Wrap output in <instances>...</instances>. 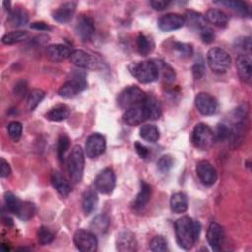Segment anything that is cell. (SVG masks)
Segmentation results:
<instances>
[{
  "label": "cell",
  "mask_w": 252,
  "mask_h": 252,
  "mask_svg": "<svg viewBox=\"0 0 252 252\" xmlns=\"http://www.w3.org/2000/svg\"><path fill=\"white\" fill-rule=\"evenodd\" d=\"M174 229L178 245L185 250L191 249L196 242L193 230V220L188 216L179 218L175 221Z\"/></svg>",
  "instance_id": "2"
},
{
  "label": "cell",
  "mask_w": 252,
  "mask_h": 252,
  "mask_svg": "<svg viewBox=\"0 0 252 252\" xmlns=\"http://www.w3.org/2000/svg\"><path fill=\"white\" fill-rule=\"evenodd\" d=\"M70 108L66 104H57L54 107L50 108L46 114L45 117L49 121L53 122H60L65 119H67L70 115Z\"/></svg>",
  "instance_id": "26"
},
{
  "label": "cell",
  "mask_w": 252,
  "mask_h": 252,
  "mask_svg": "<svg viewBox=\"0 0 252 252\" xmlns=\"http://www.w3.org/2000/svg\"><path fill=\"white\" fill-rule=\"evenodd\" d=\"M216 3L229 7L230 9L236 11L237 13L241 14L242 16L250 15L249 8L245 2H242V1H220V2H216Z\"/></svg>",
  "instance_id": "37"
},
{
  "label": "cell",
  "mask_w": 252,
  "mask_h": 252,
  "mask_svg": "<svg viewBox=\"0 0 252 252\" xmlns=\"http://www.w3.org/2000/svg\"><path fill=\"white\" fill-rule=\"evenodd\" d=\"M36 212V207L32 202H22L20 211L18 213V217L23 220H29L32 219Z\"/></svg>",
  "instance_id": "38"
},
{
  "label": "cell",
  "mask_w": 252,
  "mask_h": 252,
  "mask_svg": "<svg viewBox=\"0 0 252 252\" xmlns=\"http://www.w3.org/2000/svg\"><path fill=\"white\" fill-rule=\"evenodd\" d=\"M207 62L214 73L223 74L230 68L231 57L224 49L216 46L208 50Z\"/></svg>",
  "instance_id": "3"
},
{
  "label": "cell",
  "mask_w": 252,
  "mask_h": 252,
  "mask_svg": "<svg viewBox=\"0 0 252 252\" xmlns=\"http://www.w3.org/2000/svg\"><path fill=\"white\" fill-rule=\"evenodd\" d=\"M148 119V113L143 103L127 109L123 114V121L130 126L140 125Z\"/></svg>",
  "instance_id": "17"
},
{
  "label": "cell",
  "mask_w": 252,
  "mask_h": 252,
  "mask_svg": "<svg viewBox=\"0 0 252 252\" xmlns=\"http://www.w3.org/2000/svg\"><path fill=\"white\" fill-rule=\"evenodd\" d=\"M196 173L198 178L204 185L211 186L217 181V170L213 166V164L207 160H201L197 163Z\"/></svg>",
  "instance_id": "14"
},
{
  "label": "cell",
  "mask_w": 252,
  "mask_h": 252,
  "mask_svg": "<svg viewBox=\"0 0 252 252\" xmlns=\"http://www.w3.org/2000/svg\"><path fill=\"white\" fill-rule=\"evenodd\" d=\"M98 203V197L94 190L88 189L84 192L82 198V208L86 215H90L94 210H95Z\"/></svg>",
  "instance_id": "27"
},
{
  "label": "cell",
  "mask_w": 252,
  "mask_h": 252,
  "mask_svg": "<svg viewBox=\"0 0 252 252\" xmlns=\"http://www.w3.org/2000/svg\"><path fill=\"white\" fill-rule=\"evenodd\" d=\"M143 104L147 110L149 119L158 120L160 118L162 114V107L157 97L152 94H147Z\"/></svg>",
  "instance_id": "24"
},
{
  "label": "cell",
  "mask_w": 252,
  "mask_h": 252,
  "mask_svg": "<svg viewBox=\"0 0 252 252\" xmlns=\"http://www.w3.org/2000/svg\"><path fill=\"white\" fill-rule=\"evenodd\" d=\"M158 68V72H159V76H161L163 78L164 81H166L167 83H171L175 80V72L173 70V68H171L166 62L159 60V59H155Z\"/></svg>",
  "instance_id": "35"
},
{
  "label": "cell",
  "mask_w": 252,
  "mask_h": 252,
  "mask_svg": "<svg viewBox=\"0 0 252 252\" xmlns=\"http://www.w3.org/2000/svg\"><path fill=\"white\" fill-rule=\"evenodd\" d=\"M87 88L85 75L77 73L72 79L65 82L58 90V94L64 98H72Z\"/></svg>",
  "instance_id": "7"
},
{
  "label": "cell",
  "mask_w": 252,
  "mask_h": 252,
  "mask_svg": "<svg viewBox=\"0 0 252 252\" xmlns=\"http://www.w3.org/2000/svg\"><path fill=\"white\" fill-rule=\"evenodd\" d=\"M27 83L25 81H20L14 87V94L19 97H23L27 94Z\"/></svg>",
  "instance_id": "49"
},
{
  "label": "cell",
  "mask_w": 252,
  "mask_h": 252,
  "mask_svg": "<svg viewBox=\"0 0 252 252\" xmlns=\"http://www.w3.org/2000/svg\"><path fill=\"white\" fill-rule=\"evenodd\" d=\"M70 148V139L67 135L61 134L57 141V157L60 162L64 161V157Z\"/></svg>",
  "instance_id": "39"
},
{
  "label": "cell",
  "mask_w": 252,
  "mask_h": 252,
  "mask_svg": "<svg viewBox=\"0 0 252 252\" xmlns=\"http://www.w3.org/2000/svg\"><path fill=\"white\" fill-rule=\"evenodd\" d=\"M152 196V187L149 183L144 180L140 182V191L137 194L134 202H133V209L136 212L143 211L146 206L148 205Z\"/></svg>",
  "instance_id": "19"
},
{
  "label": "cell",
  "mask_w": 252,
  "mask_h": 252,
  "mask_svg": "<svg viewBox=\"0 0 252 252\" xmlns=\"http://www.w3.org/2000/svg\"><path fill=\"white\" fill-rule=\"evenodd\" d=\"M11 166L8 163V161H6L3 158H1L0 159V176L2 178L8 177L11 174Z\"/></svg>",
  "instance_id": "50"
},
{
  "label": "cell",
  "mask_w": 252,
  "mask_h": 252,
  "mask_svg": "<svg viewBox=\"0 0 252 252\" xmlns=\"http://www.w3.org/2000/svg\"><path fill=\"white\" fill-rule=\"evenodd\" d=\"M159 130L156 125L146 124L140 128V137L151 143H155L159 139Z\"/></svg>",
  "instance_id": "33"
},
{
  "label": "cell",
  "mask_w": 252,
  "mask_h": 252,
  "mask_svg": "<svg viewBox=\"0 0 252 252\" xmlns=\"http://www.w3.org/2000/svg\"><path fill=\"white\" fill-rule=\"evenodd\" d=\"M69 59L75 66L84 69H97L100 64L94 56L81 49L72 50Z\"/></svg>",
  "instance_id": "12"
},
{
  "label": "cell",
  "mask_w": 252,
  "mask_h": 252,
  "mask_svg": "<svg viewBox=\"0 0 252 252\" xmlns=\"http://www.w3.org/2000/svg\"><path fill=\"white\" fill-rule=\"evenodd\" d=\"M30 27L32 29H34V30H38V31H48V30H51V27L46 24L45 22H42V21H39V22H33L30 25Z\"/></svg>",
  "instance_id": "53"
},
{
  "label": "cell",
  "mask_w": 252,
  "mask_h": 252,
  "mask_svg": "<svg viewBox=\"0 0 252 252\" xmlns=\"http://www.w3.org/2000/svg\"><path fill=\"white\" fill-rule=\"evenodd\" d=\"M185 18L177 13H168L158 20V28L163 32H171L182 28L185 25Z\"/></svg>",
  "instance_id": "16"
},
{
  "label": "cell",
  "mask_w": 252,
  "mask_h": 252,
  "mask_svg": "<svg viewBox=\"0 0 252 252\" xmlns=\"http://www.w3.org/2000/svg\"><path fill=\"white\" fill-rule=\"evenodd\" d=\"M22 132H23V126L21 122L12 121L8 124V134L13 141L18 142L22 137Z\"/></svg>",
  "instance_id": "44"
},
{
  "label": "cell",
  "mask_w": 252,
  "mask_h": 252,
  "mask_svg": "<svg viewBox=\"0 0 252 252\" xmlns=\"http://www.w3.org/2000/svg\"><path fill=\"white\" fill-rule=\"evenodd\" d=\"M170 4V1H164V0H154L150 2V5L154 10L157 11H162L167 8V6Z\"/></svg>",
  "instance_id": "51"
},
{
  "label": "cell",
  "mask_w": 252,
  "mask_h": 252,
  "mask_svg": "<svg viewBox=\"0 0 252 252\" xmlns=\"http://www.w3.org/2000/svg\"><path fill=\"white\" fill-rule=\"evenodd\" d=\"M134 147H135V150H136L137 154L139 155V157H140L141 158L145 159V158H147L149 157L150 152H149L148 148H146L144 145H142V144L139 143V142H136V143L134 144Z\"/></svg>",
  "instance_id": "52"
},
{
  "label": "cell",
  "mask_w": 252,
  "mask_h": 252,
  "mask_svg": "<svg viewBox=\"0 0 252 252\" xmlns=\"http://www.w3.org/2000/svg\"><path fill=\"white\" fill-rule=\"evenodd\" d=\"M136 46L138 52L142 56H147L149 53H151L155 47L154 41L145 33L140 32L136 38Z\"/></svg>",
  "instance_id": "32"
},
{
  "label": "cell",
  "mask_w": 252,
  "mask_h": 252,
  "mask_svg": "<svg viewBox=\"0 0 252 252\" xmlns=\"http://www.w3.org/2000/svg\"><path fill=\"white\" fill-rule=\"evenodd\" d=\"M204 19L219 28H224L228 24V16L223 11L216 8L209 9L205 14Z\"/></svg>",
  "instance_id": "25"
},
{
  "label": "cell",
  "mask_w": 252,
  "mask_h": 252,
  "mask_svg": "<svg viewBox=\"0 0 252 252\" xmlns=\"http://www.w3.org/2000/svg\"><path fill=\"white\" fill-rule=\"evenodd\" d=\"M76 12V4L74 2H67L60 5L52 14L53 19L61 24L68 23L72 20Z\"/></svg>",
  "instance_id": "22"
},
{
  "label": "cell",
  "mask_w": 252,
  "mask_h": 252,
  "mask_svg": "<svg viewBox=\"0 0 252 252\" xmlns=\"http://www.w3.org/2000/svg\"><path fill=\"white\" fill-rule=\"evenodd\" d=\"M50 181L53 188L57 191V193L62 197H67L71 191V185L69 181L58 171H52L50 176Z\"/></svg>",
  "instance_id": "23"
},
{
  "label": "cell",
  "mask_w": 252,
  "mask_h": 252,
  "mask_svg": "<svg viewBox=\"0 0 252 252\" xmlns=\"http://www.w3.org/2000/svg\"><path fill=\"white\" fill-rule=\"evenodd\" d=\"M195 105L202 115H213L218 110L217 99L206 92H200L195 96Z\"/></svg>",
  "instance_id": "11"
},
{
  "label": "cell",
  "mask_w": 252,
  "mask_h": 252,
  "mask_svg": "<svg viewBox=\"0 0 252 252\" xmlns=\"http://www.w3.org/2000/svg\"><path fill=\"white\" fill-rule=\"evenodd\" d=\"M110 226V219L107 215H97L91 222V231L94 234H104Z\"/></svg>",
  "instance_id": "28"
},
{
  "label": "cell",
  "mask_w": 252,
  "mask_h": 252,
  "mask_svg": "<svg viewBox=\"0 0 252 252\" xmlns=\"http://www.w3.org/2000/svg\"><path fill=\"white\" fill-rule=\"evenodd\" d=\"M85 166V155L81 146L75 145L68 157L67 170L71 180L78 183L82 180Z\"/></svg>",
  "instance_id": "4"
},
{
  "label": "cell",
  "mask_w": 252,
  "mask_h": 252,
  "mask_svg": "<svg viewBox=\"0 0 252 252\" xmlns=\"http://www.w3.org/2000/svg\"><path fill=\"white\" fill-rule=\"evenodd\" d=\"M238 76L240 79L246 83L251 81L252 67H251V57L249 54H240L236 58L235 63Z\"/></svg>",
  "instance_id": "20"
},
{
  "label": "cell",
  "mask_w": 252,
  "mask_h": 252,
  "mask_svg": "<svg viewBox=\"0 0 252 252\" xmlns=\"http://www.w3.org/2000/svg\"><path fill=\"white\" fill-rule=\"evenodd\" d=\"M146 93L136 85L124 88L117 96V104L122 109H129L131 107L140 105L146 98Z\"/></svg>",
  "instance_id": "5"
},
{
  "label": "cell",
  "mask_w": 252,
  "mask_h": 252,
  "mask_svg": "<svg viewBox=\"0 0 252 252\" xmlns=\"http://www.w3.org/2000/svg\"><path fill=\"white\" fill-rule=\"evenodd\" d=\"M8 21L13 27H21L28 23L29 14L23 8H15L9 12Z\"/></svg>",
  "instance_id": "30"
},
{
  "label": "cell",
  "mask_w": 252,
  "mask_h": 252,
  "mask_svg": "<svg viewBox=\"0 0 252 252\" xmlns=\"http://www.w3.org/2000/svg\"><path fill=\"white\" fill-rule=\"evenodd\" d=\"M4 200H5V204L7 206V209L9 212L18 215L21 205H22V201L16 197L13 193L11 192H6L4 195Z\"/></svg>",
  "instance_id": "36"
},
{
  "label": "cell",
  "mask_w": 252,
  "mask_h": 252,
  "mask_svg": "<svg viewBox=\"0 0 252 252\" xmlns=\"http://www.w3.org/2000/svg\"><path fill=\"white\" fill-rule=\"evenodd\" d=\"M170 208L175 214H181L186 212L188 209L187 196L182 192L174 193L170 198Z\"/></svg>",
  "instance_id": "29"
},
{
  "label": "cell",
  "mask_w": 252,
  "mask_h": 252,
  "mask_svg": "<svg viewBox=\"0 0 252 252\" xmlns=\"http://www.w3.org/2000/svg\"><path fill=\"white\" fill-rule=\"evenodd\" d=\"M200 36L205 43H211L215 39V33L214 31L207 25L203 26L200 30Z\"/></svg>",
  "instance_id": "47"
},
{
  "label": "cell",
  "mask_w": 252,
  "mask_h": 252,
  "mask_svg": "<svg viewBox=\"0 0 252 252\" xmlns=\"http://www.w3.org/2000/svg\"><path fill=\"white\" fill-rule=\"evenodd\" d=\"M174 165V158L170 155H163L158 160L157 166L161 173H167Z\"/></svg>",
  "instance_id": "42"
},
{
  "label": "cell",
  "mask_w": 252,
  "mask_h": 252,
  "mask_svg": "<svg viewBox=\"0 0 252 252\" xmlns=\"http://www.w3.org/2000/svg\"><path fill=\"white\" fill-rule=\"evenodd\" d=\"M230 127L224 123H220L216 127V132L214 133V139L219 142H224L230 138Z\"/></svg>",
  "instance_id": "41"
},
{
  "label": "cell",
  "mask_w": 252,
  "mask_h": 252,
  "mask_svg": "<svg viewBox=\"0 0 252 252\" xmlns=\"http://www.w3.org/2000/svg\"><path fill=\"white\" fill-rule=\"evenodd\" d=\"M73 241L78 250L82 252H94L97 249V238L93 231L79 229L74 233Z\"/></svg>",
  "instance_id": "8"
},
{
  "label": "cell",
  "mask_w": 252,
  "mask_h": 252,
  "mask_svg": "<svg viewBox=\"0 0 252 252\" xmlns=\"http://www.w3.org/2000/svg\"><path fill=\"white\" fill-rule=\"evenodd\" d=\"M116 249L120 252L136 251L137 240L134 233L128 229L121 230L116 237Z\"/></svg>",
  "instance_id": "18"
},
{
  "label": "cell",
  "mask_w": 252,
  "mask_h": 252,
  "mask_svg": "<svg viewBox=\"0 0 252 252\" xmlns=\"http://www.w3.org/2000/svg\"><path fill=\"white\" fill-rule=\"evenodd\" d=\"M130 73L140 83L149 84L159 78V72L155 59L144 60L130 65Z\"/></svg>",
  "instance_id": "1"
},
{
  "label": "cell",
  "mask_w": 252,
  "mask_h": 252,
  "mask_svg": "<svg viewBox=\"0 0 252 252\" xmlns=\"http://www.w3.org/2000/svg\"><path fill=\"white\" fill-rule=\"evenodd\" d=\"M173 47L175 51L182 57H190L193 54V47L189 43L174 42Z\"/></svg>",
  "instance_id": "45"
},
{
  "label": "cell",
  "mask_w": 252,
  "mask_h": 252,
  "mask_svg": "<svg viewBox=\"0 0 252 252\" xmlns=\"http://www.w3.org/2000/svg\"><path fill=\"white\" fill-rule=\"evenodd\" d=\"M115 173L112 168L106 167L101 170L94 179V187L95 189L104 195H108L112 193L115 187Z\"/></svg>",
  "instance_id": "9"
},
{
  "label": "cell",
  "mask_w": 252,
  "mask_h": 252,
  "mask_svg": "<svg viewBox=\"0 0 252 252\" xmlns=\"http://www.w3.org/2000/svg\"><path fill=\"white\" fill-rule=\"evenodd\" d=\"M72 50L65 44H51L46 48L47 57L53 62H60L70 57Z\"/></svg>",
  "instance_id": "21"
},
{
  "label": "cell",
  "mask_w": 252,
  "mask_h": 252,
  "mask_svg": "<svg viewBox=\"0 0 252 252\" xmlns=\"http://www.w3.org/2000/svg\"><path fill=\"white\" fill-rule=\"evenodd\" d=\"M236 46L237 48L243 50L244 52H250L251 50V39L249 36L241 37L236 39Z\"/></svg>",
  "instance_id": "48"
},
{
  "label": "cell",
  "mask_w": 252,
  "mask_h": 252,
  "mask_svg": "<svg viewBox=\"0 0 252 252\" xmlns=\"http://www.w3.org/2000/svg\"><path fill=\"white\" fill-rule=\"evenodd\" d=\"M55 235L53 233L52 230H50L47 226H40L38 231H37V239L38 242L41 245H47L49 243H51L54 239Z\"/></svg>",
  "instance_id": "43"
},
{
  "label": "cell",
  "mask_w": 252,
  "mask_h": 252,
  "mask_svg": "<svg viewBox=\"0 0 252 252\" xmlns=\"http://www.w3.org/2000/svg\"><path fill=\"white\" fill-rule=\"evenodd\" d=\"M75 32L82 41L86 42L91 40L95 32L94 20L86 15L80 16L75 26Z\"/></svg>",
  "instance_id": "13"
},
{
  "label": "cell",
  "mask_w": 252,
  "mask_h": 252,
  "mask_svg": "<svg viewBox=\"0 0 252 252\" xmlns=\"http://www.w3.org/2000/svg\"><path fill=\"white\" fill-rule=\"evenodd\" d=\"M192 72H193V76L196 80L201 79L205 75V64H204V60L202 57H199L195 60L194 65L192 67Z\"/></svg>",
  "instance_id": "46"
},
{
  "label": "cell",
  "mask_w": 252,
  "mask_h": 252,
  "mask_svg": "<svg viewBox=\"0 0 252 252\" xmlns=\"http://www.w3.org/2000/svg\"><path fill=\"white\" fill-rule=\"evenodd\" d=\"M214 140V132L209 125L203 122L195 125L191 136V142L195 148L202 151L207 150L213 145Z\"/></svg>",
  "instance_id": "6"
},
{
  "label": "cell",
  "mask_w": 252,
  "mask_h": 252,
  "mask_svg": "<svg viewBox=\"0 0 252 252\" xmlns=\"http://www.w3.org/2000/svg\"><path fill=\"white\" fill-rule=\"evenodd\" d=\"M30 37V33L27 31H12L9 32L7 33H5L2 36V43L6 44V45H12V44H16V43H20L23 42L25 40H27Z\"/></svg>",
  "instance_id": "31"
},
{
  "label": "cell",
  "mask_w": 252,
  "mask_h": 252,
  "mask_svg": "<svg viewBox=\"0 0 252 252\" xmlns=\"http://www.w3.org/2000/svg\"><path fill=\"white\" fill-rule=\"evenodd\" d=\"M2 220H3V222H4L7 226H12V225H13V220H12L10 217H8V216L3 217Z\"/></svg>",
  "instance_id": "54"
},
{
  "label": "cell",
  "mask_w": 252,
  "mask_h": 252,
  "mask_svg": "<svg viewBox=\"0 0 252 252\" xmlns=\"http://www.w3.org/2000/svg\"><path fill=\"white\" fill-rule=\"evenodd\" d=\"M106 149L105 138L99 133H93L88 137L85 144V153L88 158H94L104 153Z\"/></svg>",
  "instance_id": "10"
},
{
  "label": "cell",
  "mask_w": 252,
  "mask_h": 252,
  "mask_svg": "<svg viewBox=\"0 0 252 252\" xmlns=\"http://www.w3.org/2000/svg\"><path fill=\"white\" fill-rule=\"evenodd\" d=\"M150 249L154 252H163L168 250L166 239L162 235H156L150 241Z\"/></svg>",
  "instance_id": "40"
},
{
  "label": "cell",
  "mask_w": 252,
  "mask_h": 252,
  "mask_svg": "<svg viewBox=\"0 0 252 252\" xmlns=\"http://www.w3.org/2000/svg\"><path fill=\"white\" fill-rule=\"evenodd\" d=\"M225 238L223 228L217 222H211L207 229V241L213 250H220Z\"/></svg>",
  "instance_id": "15"
},
{
  "label": "cell",
  "mask_w": 252,
  "mask_h": 252,
  "mask_svg": "<svg viewBox=\"0 0 252 252\" xmlns=\"http://www.w3.org/2000/svg\"><path fill=\"white\" fill-rule=\"evenodd\" d=\"M44 96H45V93L41 89L32 90L28 94V98H27V107H28V109L30 111L34 110L38 106V104L42 101Z\"/></svg>",
  "instance_id": "34"
}]
</instances>
